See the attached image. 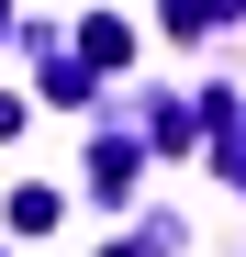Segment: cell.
Listing matches in <instances>:
<instances>
[{"label": "cell", "mask_w": 246, "mask_h": 257, "mask_svg": "<svg viewBox=\"0 0 246 257\" xmlns=\"http://www.w3.org/2000/svg\"><path fill=\"white\" fill-rule=\"evenodd\" d=\"M78 56H90V67H123V56H135V34H123V23H78Z\"/></svg>", "instance_id": "6da1fadb"}]
</instances>
